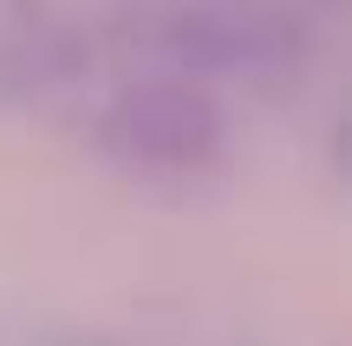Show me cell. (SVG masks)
Listing matches in <instances>:
<instances>
[{
	"label": "cell",
	"mask_w": 352,
	"mask_h": 346,
	"mask_svg": "<svg viewBox=\"0 0 352 346\" xmlns=\"http://www.w3.org/2000/svg\"><path fill=\"white\" fill-rule=\"evenodd\" d=\"M98 151L131 177L183 183L222 164L228 125L215 98L189 78H138V85L111 91V105L98 111Z\"/></svg>",
	"instance_id": "cell-1"
}]
</instances>
